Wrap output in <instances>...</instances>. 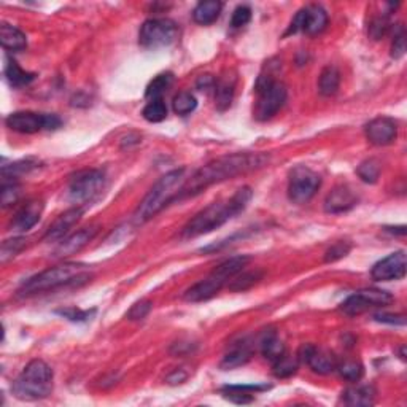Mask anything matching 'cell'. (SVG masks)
I'll use <instances>...</instances> for the list:
<instances>
[{
    "instance_id": "8992f818",
    "label": "cell",
    "mask_w": 407,
    "mask_h": 407,
    "mask_svg": "<svg viewBox=\"0 0 407 407\" xmlns=\"http://www.w3.org/2000/svg\"><path fill=\"white\" fill-rule=\"evenodd\" d=\"M12 391L23 401L48 398L53 391V369L41 359H32L13 382Z\"/></svg>"
},
{
    "instance_id": "7a4b0ae2",
    "label": "cell",
    "mask_w": 407,
    "mask_h": 407,
    "mask_svg": "<svg viewBox=\"0 0 407 407\" xmlns=\"http://www.w3.org/2000/svg\"><path fill=\"white\" fill-rule=\"evenodd\" d=\"M252 188L244 186L241 190H237L236 195L229 197V199L210 204V206L204 208L199 213H196L186 223V226L181 229V237H199L221 228L223 224H226L229 220H232L234 217H237L239 213L247 208L248 202L252 201Z\"/></svg>"
},
{
    "instance_id": "5bb4252c",
    "label": "cell",
    "mask_w": 407,
    "mask_h": 407,
    "mask_svg": "<svg viewBox=\"0 0 407 407\" xmlns=\"http://www.w3.org/2000/svg\"><path fill=\"white\" fill-rule=\"evenodd\" d=\"M296 357L299 359V363L309 364V368L314 370V373L321 375L334 373L339 363L332 352L312 346V344H302Z\"/></svg>"
},
{
    "instance_id": "f35d334b",
    "label": "cell",
    "mask_w": 407,
    "mask_h": 407,
    "mask_svg": "<svg viewBox=\"0 0 407 407\" xmlns=\"http://www.w3.org/2000/svg\"><path fill=\"white\" fill-rule=\"evenodd\" d=\"M151 309H153V302L148 301V299H142V301L135 302V304L130 307L129 312L126 314V318L130 321L143 320V318L148 317Z\"/></svg>"
},
{
    "instance_id": "d6a6232c",
    "label": "cell",
    "mask_w": 407,
    "mask_h": 407,
    "mask_svg": "<svg viewBox=\"0 0 407 407\" xmlns=\"http://www.w3.org/2000/svg\"><path fill=\"white\" fill-rule=\"evenodd\" d=\"M263 279V272L261 270H252V272H239L236 277L231 280V284H228L231 291H247L258 284Z\"/></svg>"
},
{
    "instance_id": "5b68a950",
    "label": "cell",
    "mask_w": 407,
    "mask_h": 407,
    "mask_svg": "<svg viewBox=\"0 0 407 407\" xmlns=\"http://www.w3.org/2000/svg\"><path fill=\"white\" fill-rule=\"evenodd\" d=\"M250 263L248 257H234L212 270L206 279L197 281L190 290H186L183 299L186 302H202L212 299L213 296L220 293L223 286H226L239 272H242L245 266Z\"/></svg>"
},
{
    "instance_id": "ab89813d",
    "label": "cell",
    "mask_w": 407,
    "mask_h": 407,
    "mask_svg": "<svg viewBox=\"0 0 407 407\" xmlns=\"http://www.w3.org/2000/svg\"><path fill=\"white\" fill-rule=\"evenodd\" d=\"M404 53H406V32L403 26L398 24V28H396L395 35H393V43H391V57L399 59V57L404 56Z\"/></svg>"
},
{
    "instance_id": "d4e9b609",
    "label": "cell",
    "mask_w": 407,
    "mask_h": 407,
    "mask_svg": "<svg viewBox=\"0 0 407 407\" xmlns=\"http://www.w3.org/2000/svg\"><path fill=\"white\" fill-rule=\"evenodd\" d=\"M374 399L375 390L373 385H358L342 393V403L347 406H373Z\"/></svg>"
},
{
    "instance_id": "1f68e13d",
    "label": "cell",
    "mask_w": 407,
    "mask_h": 407,
    "mask_svg": "<svg viewBox=\"0 0 407 407\" xmlns=\"http://www.w3.org/2000/svg\"><path fill=\"white\" fill-rule=\"evenodd\" d=\"M142 117L148 123H161L167 118V106L163 97L150 99V102L143 107Z\"/></svg>"
},
{
    "instance_id": "7402d4cb",
    "label": "cell",
    "mask_w": 407,
    "mask_h": 407,
    "mask_svg": "<svg viewBox=\"0 0 407 407\" xmlns=\"http://www.w3.org/2000/svg\"><path fill=\"white\" fill-rule=\"evenodd\" d=\"M252 344L244 339V341L234 344V346L224 353L220 368L224 370H229L244 366V364H247L250 361V358H252Z\"/></svg>"
},
{
    "instance_id": "3957f363",
    "label": "cell",
    "mask_w": 407,
    "mask_h": 407,
    "mask_svg": "<svg viewBox=\"0 0 407 407\" xmlns=\"http://www.w3.org/2000/svg\"><path fill=\"white\" fill-rule=\"evenodd\" d=\"M185 181V169L170 170L161 177L135 210L134 223L145 224L158 215L161 210H164L166 206L177 201Z\"/></svg>"
},
{
    "instance_id": "7c38bea8",
    "label": "cell",
    "mask_w": 407,
    "mask_h": 407,
    "mask_svg": "<svg viewBox=\"0 0 407 407\" xmlns=\"http://www.w3.org/2000/svg\"><path fill=\"white\" fill-rule=\"evenodd\" d=\"M321 186L320 175L309 167L299 166L293 169L288 181V197L295 204H306L315 196Z\"/></svg>"
},
{
    "instance_id": "b9f144b4",
    "label": "cell",
    "mask_w": 407,
    "mask_h": 407,
    "mask_svg": "<svg viewBox=\"0 0 407 407\" xmlns=\"http://www.w3.org/2000/svg\"><path fill=\"white\" fill-rule=\"evenodd\" d=\"M21 196V188L18 183L14 181H10V183H3L2 186V206L3 207H10L13 204H17L19 201Z\"/></svg>"
},
{
    "instance_id": "6da1fadb",
    "label": "cell",
    "mask_w": 407,
    "mask_h": 407,
    "mask_svg": "<svg viewBox=\"0 0 407 407\" xmlns=\"http://www.w3.org/2000/svg\"><path fill=\"white\" fill-rule=\"evenodd\" d=\"M266 161H268V156L259 153H234L213 159L212 163L206 164L199 170L195 172V175L190 180L185 181L177 199L197 196L212 185L221 183V181L231 180L237 175L257 170L266 164Z\"/></svg>"
},
{
    "instance_id": "603a6c76",
    "label": "cell",
    "mask_w": 407,
    "mask_h": 407,
    "mask_svg": "<svg viewBox=\"0 0 407 407\" xmlns=\"http://www.w3.org/2000/svg\"><path fill=\"white\" fill-rule=\"evenodd\" d=\"M258 347L261 353H263V357L269 359L270 363H275L280 357H284L286 353L285 346L280 341L279 334L272 330H266L261 332V336L258 337Z\"/></svg>"
},
{
    "instance_id": "836d02e7",
    "label": "cell",
    "mask_w": 407,
    "mask_h": 407,
    "mask_svg": "<svg viewBox=\"0 0 407 407\" xmlns=\"http://www.w3.org/2000/svg\"><path fill=\"white\" fill-rule=\"evenodd\" d=\"M336 370L342 379L348 380V382H358L364 374L363 364L355 361V359H346V361L337 363Z\"/></svg>"
},
{
    "instance_id": "7bdbcfd3",
    "label": "cell",
    "mask_w": 407,
    "mask_h": 407,
    "mask_svg": "<svg viewBox=\"0 0 407 407\" xmlns=\"http://www.w3.org/2000/svg\"><path fill=\"white\" fill-rule=\"evenodd\" d=\"M250 19H252V8L247 5H239L232 13L231 26L234 29H241L250 23Z\"/></svg>"
},
{
    "instance_id": "74e56055",
    "label": "cell",
    "mask_w": 407,
    "mask_h": 407,
    "mask_svg": "<svg viewBox=\"0 0 407 407\" xmlns=\"http://www.w3.org/2000/svg\"><path fill=\"white\" fill-rule=\"evenodd\" d=\"M37 164L32 163V161H21V163H14L12 166H3L2 167V177H3V181H7L8 179H18L19 175L23 174H28L32 169H35Z\"/></svg>"
},
{
    "instance_id": "e575fe53",
    "label": "cell",
    "mask_w": 407,
    "mask_h": 407,
    "mask_svg": "<svg viewBox=\"0 0 407 407\" xmlns=\"http://www.w3.org/2000/svg\"><path fill=\"white\" fill-rule=\"evenodd\" d=\"M196 107H197L196 97L188 91L177 94V96L174 97V102H172V108H174V112L177 115H181V117L192 113L196 110Z\"/></svg>"
},
{
    "instance_id": "52a82bcc",
    "label": "cell",
    "mask_w": 407,
    "mask_h": 407,
    "mask_svg": "<svg viewBox=\"0 0 407 407\" xmlns=\"http://www.w3.org/2000/svg\"><path fill=\"white\" fill-rule=\"evenodd\" d=\"M257 106L253 115L258 121H268L284 107L286 101V86L272 75H261L257 83Z\"/></svg>"
},
{
    "instance_id": "7dc6e473",
    "label": "cell",
    "mask_w": 407,
    "mask_h": 407,
    "mask_svg": "<svg viewBox=\"0 0 407 407\" xmlns=\"http://www.w3.org/2000/svg\"><path fill=\"white\" fill-rule=\"evenodd\" d=\"M186 379H188V373H185L183 369H175L174 373H172L169 377H167V384L179 385V384H183Z\"/></svg>"
},
{
    "instance_id": "277c9868",
    "label": "cell",
    "mask_w": 407,
    "mask_h": 407,
    "mask_svg": "<svg viewBox=\"0 0 407 407\" xmlns=\"http://www.w3.org/2000/svg\"><path fill=\"white\" fill-rule=\"evenodd\" d=\"M90 279L91 275L88 272V266L80 263H64L26 280L19 288V295L32 296L45 293V291L61 288V286L85 284V281H90Z\"/></svg>"
},
{
    "instance_id": "484cf974",
    "label": "cell",
    "mask_w": 407,
    "mask_h": 407,
    "mask_svg": "<svg viewBox=\"0 0 407 407\" xmlns=\"http://www.w3.org/2000/svg\"><path fill=\"white\" fill-rule=\"evenodd\" d=\"M268 387H258V385H229L221 390L224 398L236 404H248L255 401V393Z\"/></svg>"
},
{
    "instance_id": "ac0fdd59",
    "label": "cell",
    "mask_w": 407,
    "mask_h": 407,
    "mask_svg": "<svg viewBox=\"0 0 407 407\" xmlns=\"http://www.w3.org/2000/svg\"><path fill=\"white\" fill-rule=\"evenodd\" d=\"M97 229L96 228H85L77 231L75 234H72L67 239H62L54 250V257L56 258H67L72 257L78 252H81L83 248L90 244L94 237H96Z\"/></svg>"
},
{
    "instance_id": "8d00e7d4",
    "label": "cell",
    "mask_w": 407,
    "mask_h": 407,
    "mask_svg": "<svg viewBox=\"0 0 407 407\" xmlns=\"http://www.w3.org/2000/svg\"><path fill=\"white\" fill-rule=\"evenodd\" d=\"M26 239L24 237H13L8 239L2 244V250H0V261L2 263H8L10 259H13L24 248Z\"/></svg>"
},
{
    "instance_id": "9a60e30c",
    "label": "cell",
    "mask_w": 407,
    "mask_h": 407,
    "mask_svg": "<svg viewBox=\"0 0 407 407\" xmlns=\"http://www.w3.org/2000/svg\"><path fill=\"white\" fill-rule=\"evenodd\" d=\"M406 253L403 250L388 255L387 258L380 259L370 269V277L375 281H390V280H401L406 275Z\"/></svg>"
},
{
    "instance_id": "f1b7e54d",
    "label": "cell",
    "mask_w": 407,
    "mask_h": 407,
    "mask_svg": "<svg viewBox=\"0 0 407 407\" xmlns=\"http://www.w3.org/2000/svg\"><path fill=\"white\" fill-rule=\"evenodd\" d=\"M5 77H7L8 83L14 88H23L30 85L35 80V74L26 72L21 69L17 61L8 59L7 66H5Z\"/></svg>"
},
{
    "instance_id": "e0dca14e",
    "label": "cell",
    "mask_w": 407,
    "mask_h": 407,
    "mask_svg": "<svg viewBox=\"0 0 407 407\" xmlns=\"http://www.w3.org/2000/svg\"><path fill=\"white\" fill-rule=\"evenodd\" d=\"M358 204V196L350 186L341 185L336 186L334 190L326 196L325 199V212L339 215V213H346Z\"/></svg>"
},
{
    "instance_id": "ba28073f",
    "label": "cell",
    "mask_w": 407,
    "mask_h": 407,
    "mask_svg": "<svg viewBox=\"0 0 407 407\" xmlns=\"http://www.w3.org/2000/svg\"><path fill=\"white\" fill-rule=\"evenodd\" d=\"M180 37V28L169 18L145 21L139 32V43L147 50H158L174 45Z\"/></svg>"
},
{
    "instance_id": "4fadbf2b",
    "label": "cell",
    "mask_w": 407,
    "mask_h": 407,
    "mask_svg": "<svg viewBox=\"0 0 407 407\" xmlns=\"http://www.w3.org/2000/svg\"><path fill=\"white\" fill-rule=\"evenodd\" d=\"M328 26V14L325 8L320 5H309V7L299 10L296 13L295 19L291 21V26L288 29L290 34L296 32H306L307 35H318L326 29Z\"/></svg>"
},
{
    "instance_id": "8fae6325",
    "label": "cell",
    "mask_w": 407,
    "mask_h": 407,
    "mask_svg": "<svg viewBox=\"0 0 407 407\" xmlns=\"http://www.w3.org/2000/svg\"><path fill=\"white\" fill-rule=\"evenodd\" d=\"M393 302V296L388 291L377 288L359 290L357 293L348 296L342 302L341 310L348 317H358L374 307H387Z\"/></svg>"
},
{
    "instance_id": "44dd1931",
    "label": "cell",
    "mask_w": 407,
    "mask_h": 407,
    "mask_svg": "<svg viewBox=\"0 0 407 407\" xmlns=\"http://www.w3.org/2000/svg\"><path fill=\"white\" fill-rule=\"evenodd\" d=\"M237 78L232 72H226L215 81V106L220 112L231 107L234 92H236Z\"/></svg>"
},
{
    "instance_id": "bcb514c9",
    "label": "cell",
    "mask_w": 407,
    "mask_h": 407,
    "mask_svg": "<svg viewBox=\"0 0 407 407\" xmlns=\"http://www.w3.org/2000/svg\"><path fill=\"white\" fill-rule=\"evenodd\" d=\"M374 320L380 321V323H388V325H393V326H404L406 325V318L403 315L377 314V315H374Z\"/></svg>"
},
{
    "instance_id": "ffe728a7",
    "label": "cell",
    "mask_w": 407,
    "mask_h": 407,
    "mask_svg": "<svg viewBox=\"0 0 407 407\" xmlns=\"http://www.w3.org/2000/svg\"><path fill=\"white\" fill-rule=\"evenodd\" d=\"M41 213H43V202L30 201L24 207L19 208L12 220V224H10V229L14 232L29 231V229H32L40 221Z\"/></svg>"
},
{
    "instance_id": "30bf717a",
    "label": "cell",
    "mask_w": 407,
    "mask_h": 407,
    "mask_svg": "<svg viewBox=\"0 0 407 407\" xmlns=\"http://www.w3.org/2000/svg\"><path fill=\"white\" fill-rule=\"evenodd\" d=\"M106 185V175L102 170L88 169L77 172L70 179L69 196L75 204H85L101 195Z\"/></svg>"
},
{
    "instance_id": "cb8c5ba5",
    "label": "cell",
    "mask_w": 407,
    "mask_h": 407,
    "mask_svg": "<svg viewBox=\"0 0 407 407\" xmlns=\"http://www.w3.org/2000/svg\"><path fill=\"white\" fill-rule=\"evenodd\" d=\"M223 10V3L218 0H204L196 5L192 10V19L201 26H208L220 18Z\"/></svg>"
},
{
    "instance_id": "83f0119b",
    "label": "cell",
    "mask_w": 407,
    "mask_h": 407,
    "mask_svg": "<svg viewBox=\"0 0 407 407\" xmlns=\"http://www.w3.org/2000/svg\"><path fill=\"white\" fill-rule=\"evenodd\" d=\"M339 85H341V74L337 67L326 66L318 78V92L325 97H331L337 92Z\"/></svg>"
},
{
    "instance_id": "9c48e42d",
    "label": "cell",
    "mask_w": 407,
    "mask_h": 407,
    "mask_svg": "<svg viewBox=\"0 0 407 407\" xmlns=\"http://www.w3.org/2000/svg\"><path fill=\"white\" fill-rule=\"evenodd\" d=\"M5 124L19 134H37L40 130H56L62 121L56 115H45L35 112H14L8 115Z\"/></svg>"
},
{
    "instance_id": "f6af8a7d",
    "label": "cell",
    "mask_w": 407,
    "mask_h": 407,
    "mask_svg": "<svg viewBox=\"0 0 407 407\" xmlns=\"http://www.w3.org/2000/svg\"><path fill=\"white\" fill-rule=\"evenodd\" d=\"M57 314L59 315H62V317H66L67 320H70V321H86L88 318H91V315L94 314V310H78V309H74V307H72V309H64V310H57Z\"/></svg>"
},
{
    "instance_id": "c3c4849f",
    "label": "cell",
    "mask_w": 407,
    "mask_h": 407,
    "mask_svg": "<svg viewBox=\"0 0 407 407\" xmlns=\"http://www.w3.org/2000/svg\"><path fill=\"white\" fill-rule=\"evenodd\" d=\"M215 78L212 75H202L199 80H197V88H199L201 91H208L212 90V88H215Z\"/></svg>"
},
{
    "instance_id": "4dcf8cb0",
    "label": "cell",
    "mask_w": 407,
    "mask_h": 407,
    "mask_svg": "<svg viewBox=\"0 0 407 407\" xmlns=\"http://www.w3.org/2000/svg\"><path fill=\"white\" fill-rule=\"evenodd\" d=\"M297 368H299V359H297V357H290L286 353L284 357H280L277 361L272 363V373L279 379L291 377V375L297 373Z\"/></svg>"
},
{
    "instance_id": "f546056e",
    "label": "cell",
    "mask_w": 407,
    "mask_h": 407,
    "mask_svg": "<svg viewBox=\"0 0 407 407\" xmlns=\"http://www.w3.org/2000/svg\"><path fill=\"white\" fill-rule=\"evenodd\" d=\"M172 81H174V75L170 72H166V74H159L155 77L153 80L150 81L147 86V91H145V96L148 99H159L164 96V92L172 86Z\"/></svg>"
},
{
    "instance_id": "d6986e66",
    "label": "cell",
    "mask_w": 407,
    "mask_h": 407,
    "mask_svg": "<svg viewBox=\"0 0 407 407\" xmlns=\"http://www.w3.org/2000/svg\"><path fill=\"white\" fill-rule=\"evenodd\" d=\"M81 215H83L81 207L69 208V210L61 213V215L50 224V228L46 229L45 241H50V242L62 241V237H64L66 234L69 232L78 221H80Z\"/></svg>"
},
{
    "instance_id": "2e32d148",
    "label": "cell",
    "mask_w": 407,
    "mask_h": 407,
    "mask_svg": "<svg viewBox=\"0 0 407 407\" xmlns=\"http://www.w3.org/2000/svg\"><path fill=\"white\" fill-rule=\"evenodd\" d=\"M366 132V139L373 145H377V147H385V145L393 143L396 140V135H398V126L393 119L388 117H379L374 118L373 121L364 129Z\"/></svg>"
},
{
    "instance_id": "4316f807",
    "label": "cell",
    "mask_w": 407,
    "mask_h": 407,
    "mask_svg": "<svg viewBox=\"0 0 407 407\" xmlns=\"http://www.w3.org/2000/svg\"><path fill=\"white\" fill-rule=\"evenodd\" d=\"M0 41L2 46L8 51H23L28 46V39L21 32L18 28H14L12 24L2 23L0 26Z\"/></svg>"
},
{
    "instance_id": "ee69618b",
    "label": "cell",
    "mask_w": 407,
    "mask_h": 407,
    "mask_svg": "<svg viewBox=\"0 0 407 407\" xmlns=\"http://www.w3.org/2000/svg\"><path fill=\"white\" fill-rule=\"evenodd\" d=\"M388 29H390V23L387 21V18L380 17V18H375L373 23H370L369 34L374 40H379L388 32Z\"/></svg>"
},
{
    "instance_id": "d590c367",
    "label": "cell",
    "mask_w": 407,
    "mask_h": 407,
    "mask_svg": "<svg viewBox=\"0 0 407 407\" xmlns=\"http://www.w3.org/2000/svg\"><path fill=\"white\" fill-rule=\"evenodd\" d=\"M357 174L364 183H375L380 177V163L377 159H366L358 166Z\"/></svg>"
},
{
    "instance_id": "60d3db41",
    "label": "cell",
    "mask_w": 407,
    "mask_h": 407,
    "mask_svg": "<svg viewBox=\"0 0 407 407\" xmlns=\"http://www.w3.org/2000/svg\"><path fill=\"white\" fill-rule=\"evenodd\" d=\"M350 244L348 242H336L331 245V248H328L325 253V263H334V261H339L346 258L348 253H350Z\"/></svg>"
}]
</instances>
